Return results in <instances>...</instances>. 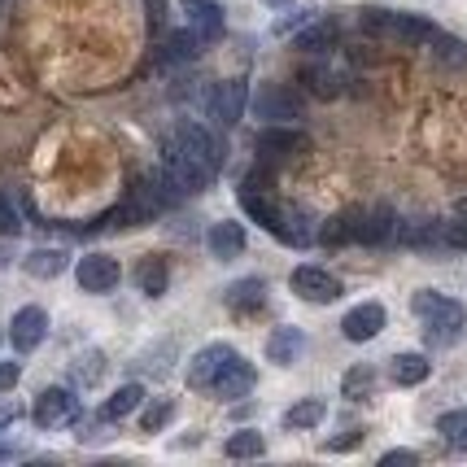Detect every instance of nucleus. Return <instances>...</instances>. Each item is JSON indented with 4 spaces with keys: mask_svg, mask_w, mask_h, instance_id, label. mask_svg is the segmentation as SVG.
I'll list each match as a JSON object with an SVG mask.
<instances>
[{
    "mask_svg": "<svg viewBox=\"0 0 467 467\" xmlns=\"http://www.w3.org/2000/svg\"><path fill=\"white\" fill-rule=\"evenodd\" d=\"M219 166H223V149L202 122H175L162 149V175L171 180V188L183 197H197L214 183Z\"/></svg>",
    "mask_w": 467,
    "mask_h": 467,
    "instance_id": "f257e3e1",
    "label": "nucleus"
},
{
    "mask_svg": "<svg viewBox=\"0 0 467 467\" xmlns=\"http://www.w3.org/2000/svg\"><path fill=\"white\" fill-rule=\"evenodd\" d=\"M241 205H244V214L254 219V223H263V232H271L275 241H285V244H310L315 241V232H310V219H306L297 205H285V202H275L271 192H266V183L263 175H249V180H241Z\"/></svg>",
    "mask_w": 467,
    "mask_h": 467,
    "instance_id": "f03ea898",
    "label": "nucleus"
},
{
    "mask_svg": "<svg viewBox=\"0 0 467 467\" xmlns=\"http://www.w3.org/2000/svg\"><path fill=\"white\" fill-rule=\"evenodd\" d=\"M410 310L424 319V332L432 346H454V341L467 337V310L454 302V297L437 293V288H420V293L410 297Z\"/></svg>",
    "mask_w": 467,
    "mask_h": 467,
    "instance_id": "7ed1b4c3",
    "label": "nucleus"
},
{
    "mask_svg": "<svg viewBox=\"0 0 467 467\" xmlns=\"http://www.w3.org/2000/svg\"><path fill=\"white\" fill-rule=\"evenodd\" d=\"M363 31L380 36V40H393V44H432L437 26L420 14H398V9H363Z\"/></svg>",
    "mask_w": 467,
    "mask_h": 467,
    "instance_id": "20e7f679",
    "label": "nucleus"
},
{
    "mask_svg": "<svg viewBox=\"0 0 467 467\" xmlns=\"http://www.w3.org/2000/svg\"><path fill=\"white\" fill-rule=\"evenodd\" d=\"M398 241L410 249H467V223L415 219V223H398Z\"/></svg>",
    "mask_w": 467,
    "mask_h": 467,
    "instance_id": "39448f33",
    "label": "nucleus"
},
{
    "mask_svg": "<svg viewBox=\"0 0 467 467\" xmlns=\"http://www.w3.org/2000/svg\"><path fill=\"white\" fill-rule=\"evenodd\" d=\"M254 114L263 122H297L302 119V97L288 83H263L254 97Z\"/></svg>",
    "mask_w": 467,
    "mask_h": 467,
    "instance_id": "423d86ee",
    "label": "nucleus"
},
{
    "mask_svg": "<svg viewBox=\"0 0 467 467\" xmlns=\"http://www.w3.org/2000/svg\"><path fill=\"white\" fill-rule=\"evenodd\" d=\"M31 420H36V428H61V424H70V420H79V398H75L70 389L48 385L40 398H36Z\"/></svg>",
    "mask_w": 467,
    "mask_h": 467,
    "instance_id": "0eeeda50",
    "label": "nucleus"
},
{
    "mask_svg": "<svg viewBox=\"0 0 467 467\" xmlns=\"http://www.w3.org/2000/svg\"><path fill=\"white\" fill-rule=\"evenodd\" d=\"M75 280H79L83 293H114L122 280V266L119 258H109V254H83L79 263H75Z\"/></svg>",
    "mask_w": 467,
    "mask_h": 467,
    "instance_id": "6e6552de",
    "label": "nucleus"
},
{
    "mask_svg": "<svg viewBox=\"0 0 467 467\" xmlns=\"http://www.w3.org/2000/svg\"><path fill=\"white\" fill-rule=\"evenodd\" d=\"M232 358H236V349L223 346V341H214V346L197 349L192 358H188V389H214V380L223 376L227 367H232Z\"/></svg>",
    "mask_w": 467,
    "mask_h": 467,
    "instance_id": "1a4fd4ad",
    "label": "nucleus"
},
{
    "mask_svg": "<svg viewBox=\"0 0 467 467\" xmlns=\"http://www.w3.org/2000/svg\"><path fill=\"white\" fill-rule=\"evenodd\" d=\"M288 288H293L302 302H315V306H332L341 297V280L327 275L324 266H297V271L288 275Z\"/></svg>",
    "mask_w": 467,
    "mask_h": 467,
    "instance_id": "9d476101",
    "label": "nucleus"
},
{
    "mask_svg": "<svg viewBox=\"0 0 467 467\" xmlns=\"http://www.w3.org/2000/svg\"><path fill=\"white\" fill-rule=\"evenodd\" d=\"M389 324V310L380 302H358L349 310L346 319H341V337L354 341V346H367V341H376Z\"/></svg>",
    "mask_w": 467,
    "mask_h": 467,
    "instance_id": "9b49d317",
    "label": "nucleus"
},
{
    "mask_svg": "<svg viewBox=\"0 0 467 467\" xmlns=\"http://www.w3.org/2000/svg\"><path fill=\"white\" fill-rule=\"evenodd\" d=\"M44 337H48V310H44V306H22L18 315L9 319V341H14L18 354L40 349Z\"/></svg>",
    "mask_w": 467,
    "mask_h": 467,
    "instance_id": "f8f14e48",
    "label": "nucleus"
},
{
    "mask_svg": "<svg viewBox=\"0 0 467 467\" xmlns=\"http://www.w3.org/2000/svg\"><path fill=\"white\" fill-rule=\"evenodd\" d=\"M205 109L223 122V127H236V122L244 119V83L241 79L214 83V88H210V97H205Z\"/></svg>",
    "mask_w": 467,
    "mask_h": 467,
    "instance_id": "ddd939ff",
    "label": "nucleus"
},
{
    "mask_svg": "<svg viewBox=\"0 0 467 467\" xmlns=\"http://www.w3.org/2000/svg\"><path fill=\"white\" fill-rule=\"evenodd\" d=\"M183 18H188V31H197L205 44L210 40H219L223 36V5L219 0H183Z\"/></svg>",
    "mask_w": 467,
    "mask_h": 467,
    "instance_id": "4468645a",
    "label": "nucleus"
},
{
    "mask_svg": "<svg viewBox=\"0 0 467 467\" xmlns=\"http://www.w3.org/2000/svg\"><path fill=\"white\" fill-rule=\"evenodd\" d=\"M306 131H293L288 122H266V131L258 136V153L263 158H293V153H306Z\"/></svg>",
    "mask_w": 467,
    "mask_h": 467,
    "instance_id": "2eb2a0df",
    "label": "nucleus"
},
{
    "mask_svg": "<svg viewBox=\"0 0 467 467\" xmlns=\"http://www.w3.org/2000/svg\"><path fill=\"white\" fill-rule=\"evenodd\" d=\"M389 236H398V214L389 205H371V210H358V244H385Z\"/></svg>",
    "mask_w": 467,
    "mask_h": 467,
    "instance_id": "dca6fc26",
    "label": "nucleus"
},
{
    "mask_svg": "<svg viewBox=\"0 0 467 467\" xmlns=\"http://www.w3.org/2000/svg\"><path fill=\"white\" fill-rule=\"evenodd\" d=\"M254 385H258V371H254V363H244L241 354H236V358H232V367H227L223 376L214 380V389H210V393H214V398H223V402H236V398H244Z\"/></svg>",
    "mask_w": 467,
    "mask_h": 467,
    "instance_id": "f3484780",
    "label": "nucleus"
},
{
    "mask_svg": "<svg viewBox=\"0 0 467 467\" xmlns=\"http://www.w3.org/2000/svg\"><path fill=\"white\" fill-rule=\"evenodd\" d=\"M205 244L219 263H232L244 254V223H232V219H219V223L205 232Z\"/></svg>",
    "mask_w": 467,
    "mask_h": 467,
    "instance_id": "a211bd4d",
    "label": "nucleus"
},
{
    "mask_svg": "<svg viewBox=\"0 0 467 467\" xmlns=\"http://www.w3.org/2000/svg\"><path fill=\"white\" fill-rule=\"evenodd\" d=\"M131 280H136V288H140L144 297H153V302H158V297H166L171 266H166L162 254H149V258H140V263H136V275H131Z\"/></svg>",
    "mask_w": 467,
    "mask_h": 467,
    "instance_id": "6ab92c4d",
    "label": "nucleus"
},
{
    "mask_svg": "<svg viewBox=\"0 0 467 467\" xmlns=\"http://www.w3.org/2000/svg\"><path fill=\"white\" fill-rule=\"evenodd\" d=\"M306 349V337L302 327H275L271 337H266V363L275 367H293L297 363V354Z\"/></svg>",
    "mask_w": 467,
    "mask_h": 467,
    "instance_id": "aec40b11",
    "label": "nucleus"
},
{
    "mask_svg": "<svg viewBox=\"0 0 467 467\" xmlns=\"http://www.w3.org/2000/svg\"><path fill=\"white\" fill-rule=\"evenodd\" d=\"M223 302H227V310L232 315H254V310H263L266 306V285L263 280H236V285H227V293H223Z\"/></svg>",
    "mask_w": 467,
    "mask_h": 467,
    "instance_id": "412c9836",
    "label": "nucleus"
},
{
    "mask_svg": "<svg viewBox=\"0 0 467 467\" xmlns=\"http://www.w3.org/2000/svg\"><path fill=\"white\" fill-rule=\"evenodd\" d=\"M140 407H144V385L127 380V385H119L114 393H109V398H105L101 420H105V424H114V420H127V415H136Z\"/></svg>",
    "mask_w": 467,
    "mask_h": 467,
    "instance_id": "4be33fe9",
    "label": "nucleus"
},
{
    "mask_svg": "<svg viewBox=\"0 0 467 467\" xmlns=\"http://www.w3.org/2000/svg\"><path fill=\"white\" fill-rule=\"evenodd\" d=\"M428 376H432V363H428L424 354H393L389 358V380L393 385L410 389V385H424Z\"/></svg>",
    "mask_w": 467,
    "mask_h": 467,
    "instance_id": "5701e85b",
    "label": "nucleus"
},
{
    "mask_svg": "<svg viewBox=\"0 0 467 467\" xmlns=\"http://www.w3.org/2000/svg\"><path fill=\"white\" fill-rule=\"evenodd\" d=\"M66 266H70V254H66V249H31V254L22 258V271L36 275V280H57Z\"/></svg>",
    "mask_w": 467,
    "mask_h": 467,
    "instance_id": "b1692460",
    "label": "nucleus"
},
{
    "mask_svg": "<svg viewBox=\"0 0 467 467\" xmlns=\"http://www.w3.org/2000/svg\"><path fill=\"white\" fill-rule=\"evenodd\" d=\"M324 415H327L324 398H302V402H293V407L285 410V424L293 428V432H302V428H319Z\"/></svg>",
    "mask_w": 467,
    "mask_h": 467,
    "instance_id": "393cba45",
    "label": "nucleus"
},
{
    "mask_svg": "<svg viewBox=\"0 0 467 467\" xmlns=\"http://www.w3.org/2000/svg\"><path fill=\"white\" fill-rule=\"evenodd\" d=\"M227 459H263L266 454V437L263 432H254V428H241V432H232L223 446Z\"/></svg>",
    "mask_w": 467,
    "mask_h": 467,
    "instance_id": "a878e982",
    "label": "nucleus"
},
{
    "mask_svg": "<svg viewBox=\"0 0 467 467\" xmlns=\"http://www.w3.org/2000/svg\"><path fill=\"white\" fill-rule=\"evenodd\" d=\"M341 393H346L349 402H367V398L376 393V371H371L367 363L349 367V371H346V380H341Z\"/></svg>",
    "mask_w": 467,
    "mask_h": 467,
    "instance_id": "bb28decb",
    "label": "nucleus"
},
{
    "mask_svg": "<svg viewBox=\"0 0 467 467\" xmlns=\"http://www.w3.org/2000/svg\"><path fill=\"white\" fill-rule=\"evenodd\" d=\"M337 44V22H306V31L297 36L302 53H327Z\"/></svg>",
    "mask_w": 467,
    "mask_h": 467,
    "instance_id": "cd10ccee",
    "label": "nucleus"
},
{
    "mask_svg": "<svg viewBox=\"0 0 467 467\" xmlns=\"http://www.w3.org/2000/svg\"><path fill=\"white\" fill-rule=\"evenodd\" d=\"M358 236V210H346V214H337V219H327L324 232H319V241L324 244H346Z\"/></svg>",
    "mask_w": 467,
    "mask_h": 467,
    "instance_id": "c85d7f7f",
    "label": "nucleus"
},
{
    "mask_svg": "<svg viewBox=\"0 0 467 467\" xmlns=\"http://www.w3.org/2000/svg\"><path fill=\"white\" fill-rule=\"evenodd\" d=\"M171 420H175V398H158L140 410V432H162Z\"/></svg>",
    "mask_w": 467,
    "mask_h": 467,
    "instance_id": "c756f323",
    "label": "nucleus"
},
{
    "mask_svg": "<svg viewBox=\"0 0 467 467\" xmlns=\"http://www.w3.org/2000/svg\"><path fill=\"white\" fill-rule=\"evenodd\" d=\"M437 432H441V441H450L454 450H467V410H446V415L437 420Z\"/></svg>",
    "mask_w": 467,
    "mask_h": 467,
    "instance_id": "7c9ffc66",
    "label": "nucleus"
},
{
    "mask_svg": "<svg viewBox=\"0 0 467 467\" xmlns=\"http://www.w3.org/2000/svg\"><path fill=\"white\" fill-rule=\"evenodd\" d=\"M202 36H197V31H180V36H171V40H166V53L162 57L166 61H192L197 57V53H202Z\"/></svg>",
    "mask_w": 467,
    "mask_h": 467,
    "instance_id": "2f4dec72",
    "label": "nucleus"
},
{
    "mask_svg": "<svg viewBox=\"0 0 467 467\" xmlns=\"http://www.w3.org/2000/svg\"><path fill=\"white\" fill-rule=\"evenodd\" d=\"M306 83H310V92L315 97H324V101H332L337 92H341V79L327 70V66H315V70H306Z\"/></svg>",
    "mask_w": 467,
    "mask_h": 467,
    "instance_id": "473e14b6",
    "label": "nucleus"
},
{
    "mask_svg": "<svg viewBox=\"0 0 467 467\" xmlns=\"http://www.w3.org/2000/svg\"><path fill=\"white\" fill-rule=\"evenodd\" d=\"M437 44V61H446V66H467V44L463 40H450V36H432Z\"/></svg>",
    "mask_w": 467,
    "mask_h": 467,
    "instance_id": "72a5a7b5",
    "label": "nucleus"
},
{
    "mask_svg": "<svg viewBox=\"0 0 467 467\" xmlns=\"http://www.w3.org/2000/svg\"><path fill=\"white\" fill-rule=\"evenodd\" d=\"M18 232H22L18 205H14V197H9V192H0V236L9 241V236H18Z\"/></svg>",
    "mask_w": 467,
    "mask_h": 467,
    "instance_id": "f704fd0d",
    "label": "nucleus"
},
{
    "mask_svg": "<svg viewBox=\"0 0 467 467\" xmlns=\"http://www.w3.org/2000/svg\"><path fill=\"white\" fill-rule=\"evenodd\" d=\"M363 446V428H349L346 437H332V441H327V454H341V450H358Z\"/></svg>",
    "mask_w": 467,
    "mask_h": 467,
    "instance_id": "c9c22d12",
    "label": "nucleus"
},
{
    "mask_svg": "<svg viewBox=\"0 0 467 467\" xmlns=\"http://www.w3.org/2000/svg\"><path fill=\"white\" fill-rule=\"evenodd\" d=\"M75 371H79V385H92V380H97V371H101V354H83Z\"/></svg>",
    "mask_w": 467,
    "mask_h": 467,
    "instance_id": "e433bc0d",
    "label": "nucleus"
},
{
    "mask_svg": "<svg viewBox=\"0 0 467 467\" xmlns=\"http://www.w3.org/2000/svg\"><path fill=\"white\" fill-rule=\"evenodd\" d=\"M315 14H319V9H297V14H293V18L275 22V36H288V31H293V26H306V22H315Z\"/></svg>",
    "mask_w": 467,
    "mask_h": 467,
    "instance_id": "4c0bfd02",
    "label": "nucleus"
},
{
    "mask_svg": "<svg viewBox=\"0 0 467 467\" xmlns=\"http://www.w3.org/2000/svg\"><path fill=\"white\" fill-rule=\"evenodd\" d=\"M18 380H22V367L9 363V358H0V393H9Z\"/></svg>",
    "mask_w": 467,
    "mask_h": 467,
    "instance_id": "58836bf2",
    "label": "nucleus"
},
{
    "mask_svg": "<svg viewBox=\"0 0 467 467\" xmlns=\"http://www.w3.org/2000/svg\"><path fill=\"white\" fill-rule=\"evenodd\" d=\"M398 463H420V454L415 450H389L385 459H380V467H398Z\"/></svg>",
    "mask_w": 467,
    "mask_h": 467,
    "instance_id": "ea45409f",
    "label": "nucleus"
},
{
    "mask_svg": "<svg viewBox=\"0 0 467 467\" xmlns=\"http://www.w3.org/2000/svg\"><path fill=\"white\" fill-rule=\"evenodd\" d=\"M18 415H22V407H14V402H5V407H0V428H9L14 420H18Z\"/></svg>",
    "mask_w": 467,
    "mask_h": 467,
    "instance_id": "a19ab883",
    "label": "nucleus"
},
{
    "mask_svg": "<svg viewBox=\"0 0 467 467\" xmlns=\"http://www.w3.org/2000/svg\"><path fill=\"white\" fill-rule=\"evenodd\" d=\"M162 14H166L162 0H149V22H153V26H162Z\"/></svg>",
    "mask_w": 467,
    "mask_h": 467,
    "instance_id": "79ce46f5",
    "label": "nucleus"
},
{
    "mask_svg": "<svg viewBox=\"0 0 467 467\" xmlns=\"http://www.w3.org/2000/svg\"><path fill=\"white\" fill-rule=\"evenodd\" d=\"M22 450L18 446H5V441H0V463H5V459H18Z\"/></svg>",
    "mask_w": 467,
    "mask_h": 467,
    "instance_id": "37998d69",
    "label": "nucleus"
},
{
    "mask_svg": "<svg viewBox=\"0 0 467 467\" xmlns=\"http://www.w3.org/2000/svg\"><path fill=\"white\" fill-rule=\"evenodd\" d=\"M263 5H271V9H285V5H293V0H263Z\"/></svg>",
    "mask_w": 467,
    "mask_h": 467,
    "instance_id": "c03bdc74",
    "label": "nucleus"
},
{
    "mask_svg": "<svg viewBox=\"0 0 467 467\" xmlns=\"http://www.w3.org/2000/svg\"><path fill=\"white\" fill-rule=\"evenodd\" d=\"M459 219H463V223H467V202H463V205H459Z\"/></svg>",
    "mask_w": 467,
    "mask_h": 467,
    "instance_id": "a18cd8bd",
    "label": "nucleus"
},
{
    "mask_svg": "<svg viewBox=\"0 0 467 467\" xmlns=\"http://www.w3.org/2000/svg\"><path fill=\"white\" fill-rule=\"evenodd\" d=\"M0 14H5V0H0Z\"/></svg>",
    "mask_w": 467,
    "mask_h": 467,
    "instance_id": "49530a36",
    "label": "nucleus"
}]
</instances>
